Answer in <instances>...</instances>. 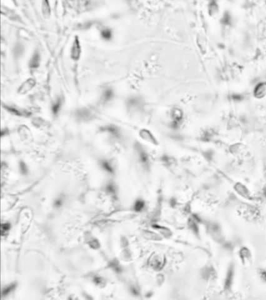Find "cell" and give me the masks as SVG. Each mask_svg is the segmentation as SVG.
Segmentation results:
<instances>
[{
	"mask_svg": "<svg viewBox=\"0 0 266 300\" xmlns=\"http://www.w3.org/2000/svg\"><path fill=\"white\" fill-rule=\"evenodd\" d=\"M81 54V46L78 36H75L71 50V56L74 60H78Z\"/></svg>",
	"mask_w": 266,
	"mask_h": 300,
	"instance_id": "6da1fadb",
	"label": "cell"
},
{
	"mask_svg": "<svg viewBox=\"0 0 266 300\" xmlns=\"http://www.w3.org/2000/svg\"><path fill=\"white\" fill-rule=\"evenodd\" d=\"M22 51H23V48H22V46L21 45H17L15 47V49L16 55H20L22 53Z\"/></svg>",
	"mask_w": 266,
	"mask_h": 300,
	"instance_id": "30bf717a",
	"label": "cell"
},
{
	"mask_svg": "<svg viewBox=\"0 0 266 300\" xmlns=\"http://www.w3.org/2000/svg\"><path fill=\"white\" fill-rule=\"evenodd\" d=\"M266 95V83H260L256 86L254 90V95L258 98H263Z\"/></svg>",
	"mask_w": 266,
	"mask_h": 300,
	"instance_id": "7a4b0ae2",
	"label": "cell"
},
{
	"mask_svg": "<svg viewBox=\"0 0 266 300\" xmlns=\"http://www.w3.org/2000/svg\"><path fill=\"white\" fill-rule=\"evenodd\" d=\"M60 105H61V102L60 100L57 101L56 103H55L54 104H53L52 107V109L53 113H54L55 114L57 113V111H58V110L60 108Z\"/></svg>",
	"mask_w": 266,
	"mask_h": 300,
	"instance_id": "ba28073f",
	"label": "cell"
},
{
	"mask_svg": "<svg viewBox=\"0 0 266 300\" xmlns=\"http://www.w3.org/2000/svg\"><path fill=\"white\" fill-rule=\"evenodd\" d=\"M42 12L43 15L45 17H48L50 15V6L49 5L48 1H43L42 2Z\"/></svg>",
	"mask_w": 266,
	"mask_h": 300,
	"instance_id": "5b68a950",
	"label": "cell"
},
{
	"mask_svg": "<svg viewBox=\"0 0 266 300\" xmlns=\"http://www.w3.org/2000/svg\"><path fill=\"white\" fill-rule=\"evenodd\" d=\"M10 229V224L8 223H4L2 224L1 226V235L2 236H4L6 235V233L9 231V229Z\"/></svg>",
	"mask_w": 266,
	"mask_h": 300,
	"instance_id": "8992f818",
	"label": "cell"
},
{
	"mask_svg": "<svg viewBox=\"0 0 266 300\" xmlns=\"http://www.w3.org/2000/svg\"><path fill=\"white\" fill-rule=\"evenodd\" d=\"M39 60H40L39 54L38 51H36L34 53L32 58H31L29 61V67L32 68H37L39 64V61H40Z\"/></svg>",
	"mask_w": 266,
	"mask_h": 300,
	"instance_id": "3957f363",
	"label": "cell"
},
{
	"mask_svg": "<svg viewBox=\"0 0 266 300\" xmlns=\"http://www.w3.org/2000/svg\"><path fill=\"white\" fill-rule=\"evenodd\" d=\"M35 84V81L34 79H33V78H29L28 79V80H26L23 84V85H22L20 88V91L21 92H23V91H28L29 90V89H31Z\"/></svg>",
	"mask_w": 266,
	"mask_h": 300,
	"instance_id": "277c9868",
	"label": "cell"
},
{
	"mask_svg": "<svg viewBox=\"0 0 266 300\" xmlns=\"http://www.w3.org/2000/svg\"><path fill=\"white\" fill-rule=\"evenodd\" d=\"M15 288V285H11L10 286H8V287L5 288L3 290L2 294L3 295V296H6V295H7L8 294L10 293L13 289H14Z\"/></svg>",
	"mask_w": 266,
	"mask_h": 300,
	"instance_id": "52a82bcc",
	"label": "cell"
},
{
	"mask_svg": "<svg viewBox=\"0 0 266 300\" xmlns=\"http://www.w3.org/2000/svg\"><path fill=\"white\" fill-rule=\"evenodd\" d=\"M111 33L110 31H109L108 29H104L102 32V36L106 39L109 38L111 37Z\"/></svg>",
	"mask_w": 266,
	"mask_h": 300,
	"instance_id": "9c48e42d",
	"label": "cell"
}]
</instances>
